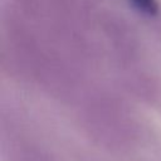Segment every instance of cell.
<instances>
[{
	"instance_id": "cell-1",
	"label": "cell",
	"mask_w": 161,
	"mask_h": 161,
	"mask_svg": "<svg viewBox=\"0 0 161 161\" xmlns=\"http://www.w3.org/2000/svg\"><path fill=\"white\" fill-rule=\"evenodd\" d=\"M132 6L142 14L153 16L158 13V3L157 0H130Z\"/></svg>"
}]
</instances>
